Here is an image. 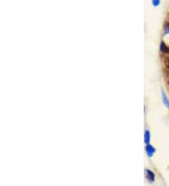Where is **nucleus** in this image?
<instances>
[{"label": "nucleus", "instance_id": "4", "mask_svg": "<svg viewBox=\"0 0 169 186\" xmlns=\"http://www.w3.org/2000/svg\"><path fill=\"white\" fill-rule=\"evenodd\" d=\"M161 98H163V102L164 103V105L169 109V100L167 98V96H166L164 90H161Z\"/></svg>", "mask_w": 169, "mask_h": 186}, {"label": "nucleus", "instance_id": "7", "mask_svg": "<svg viewBox=\"0 0 169 186\" xmlns=\"http://www.w3.org/2000/svg\"><path fill=\"white\" fill-rule=\"evenodd\" d=\"M164 33L169 34V23H166L164 25Z\"/></svg>", "mask_w": 169, "mask_h": 186}, {"label": "nucleus", "instance_id": "8", "mask_svg": "<svg viewBox=\"0 0 169 186\" xmlns=\"http://www.w3.org/2000/svg\"><path fill=\"white\" fill-rule=\"evenodd\" d=\"M161 3V0H152V4L154 7H158Z\"/></svg>", "mask_w": 169, "mask_h": 186}, {"label": "nucleus", "instance_id": "3", "mask_svg": "<svg viewBox=\"0 0 169 186\" xmlns=\"http://www.w3.org/2000/svg\"><path fill=\"white\" fill-rule=\"evenodd\" d=\"M160 50H161V52H163L164 54H165V55H169V46H167L164 41H161V42Z\"/></svg>", "mask_w": 169, "mask_h": 186}, {"label": "nucleus", "instance_id": "1", "mask_svg": "<svg viewBox=\"0 0 169 186\" xmlns=\"http://www.w3.org/2000/svg\"><path fill=\"white\" fill-rule=\"evenodd\" d=\"M146 180L149 182L155 181V174H154L151 170H149V169L146 170Z\"/></svg>", "mask_w": 169, "mask_h": 186}, {"label": "nucleus", "instance_id": "2", "mask_svg": "<svg viewBox=\"0 0 169 186\" xmlns=\"http://www.w3.org/2000/svg\"><path fill=\"white\" fill-rule=\"evenodd\" d=\"M146 154H148L149 157H152L153 154L155 153V148L149 144H148L146 146Z\"/></svg>", "mask_w": 169, "mask_h": 186}, {"label": "nucleus", "instance_id": "5", "mask_svg": "<svg viewBox=\"0 0 169 186\" xmlns=\"http://www.w3.org/2000/svg\"><path fill=\"white\" fill-rule=\"evenodd\" d=\"M144 140H145V143H146V145L149 144V141H150V133H149V130H146V131H145V138H144Z\"/></svg>", "mask_w": 169, "mask_h": 186}, {"label": "nucleus", "instance_id": "6", "mask_svg": "<svg viewBox=\"0 0 169 186\" xmlns=\"http://www.w3.org/2000/svg\"><path fill=\"white\" fill-rule=\"evenodd\" d=\"M164 65H165V67H166V68H167V69L169 70V56H166V57L164 58Z\"/></svg>", "mask_w": 169, "mask_h": 186}]
</instances>
